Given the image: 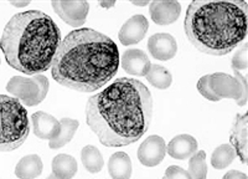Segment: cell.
<instances>
[{"label":"cell","instance_id":"8992f818","mask_svg":"<svg viewBox=\"0 0 248 179\" xmlns=\"http://www.w3.org/2000/svg\"><path fill=\"white\" fill-rule=\"evenodd\" d=\"M48 80L44 75L32 77L14 76L6 83V91L10 92L24 106H37L45 99L48 92Z\"/></svg>","mask_w":248,"mask_h":179},{"label":"cell","instance_id":"f546056e","mask_svg":"<svg viewBox=\"0 0 248 179\" xmlns=\"http://www.w3.org/2000/svg\"><path fill=\"white\" fill-rule=\"evenodd\" d=\"M12 5L16 6V8H25V6H28L29 4H30V1H13V3H10Z\"/></svg>","mask_w":248,"mask_h":179},{"label":"cell","instance_id":"9a60e30c","mask_svg":"<svg viewBox=\"0 0 248 179\" xmlns=\"http://www.w3.org/2000/svg\"><path fill=\"white\" fill-rule=\"evenodd\" d=\"M31 121H32V131L37 138L51 141L59 134L60 121L50 114L44 111L35 112L31 116Z\"/></svg>","mask_w":248,"mask_h":179},{"label":"cell","instance_id":"ba28073f","mask_svg":"<svg viewBox=\"0 0 248 179\" xmlns=\"http://www.w3.org/2000/svg\"><path fill=\"white\" fill-rule=\"evenodd\" d=\"M55 13L72 28H81L86 23L90 4L85 0L81 1H52L51 3Z\"/></svg>","mask_w":248,"mask_h":179},{"label":"cell","instance_id":"d4e9b609","mask_svg":"<svg viewBox=\"0 0 248 179\" xmlns=\"http://www.w3.org/2000/svg\"><path fill=\"white\" fill-rule=\"evenodd\" d=\"M248 67V44H243L242 48L232 57V68L236 71L246 70Z\"/></svg>","mask_w":248,"mask_h":179},{"label":"cell","instance_id":"7a4b0ae2","mask_svg":"<svg viewBox=\"0 0 248 179\" xmlns=\"http://www.w3.org/2000/svg\"><path fill=\"white\" fill-rule=\"evenodd\" d=\"M50 68L60 85L78 92L97 91L118 71V46L94 29L79 28L61 40Z\"/></svg>","mask_w":248,"mask_h":179},{"label":"cell","instance_id":"cb8c5ba5","mask_svg":"<svg viewBox=\"0 0 248 179\" xmlns=\"http://www.w3.org/2000/svg\"><path fill=\"white\" fill-rule=\"evenodd\" d=\"M192 179H206L207 164H206V152L198 151L189 161V171Z\"/></svg>","mask_w":248,"mask_h":179},{"label":"cell","instance_id":"4dcf8cb0","mask_svg":"<svg viewBox=\"0 0 248 179\" xmlns=\"http://www.w3.org/2000/svg\"><path fill=\"white\" fill-rule=\"evenodd\" d=\"M133 4H134V5H137V6H145V5H149V1H133Z\"/></svg>","mask_w":248,"mask_h":179},{"label":"cell","instance_id":"4316f807","mask_svg":"<svg viewBox=\"0 0 248 179\" xmlns=\"http://www.w3.org/2000/svg\"><path fill=\"white\" fill-rule=\"evenodd\" d=\"M163 179H192L190 173L186 169H183L179 165H170L165 171Z\"/></svg>","mask_w":248,"mask_h":179},{"label":"cell","instance_id":"1f68e13d","mask_svg":"<svg viewBox=\"0 0 248 179\" xmlns=\"http://www.w3.org/2000/svg\"><path fill=\"white\" fill-rule=\"evenodd\" d=\"M46 179H60V178H57V177L55 176L54 173H52V174H50V176H48L47 178H46Z\"/></svg>","mask_w":248,"mask_h":179},{"label":"cell","instance_id":"2e32d148","mask_svg":"<svg viewBox=\"0 0 248 179\" xmlns=\"http://www.w3.org/2000/svg\"><path fill=\"white\" fill-rule=\"evenodd\" d=\"M167 152L174 159L185 161L198 152V141L190 134H179L170 141Z\"/></svg>","mask_w":248,"mask_h":179},{"label":"cell","instance_id":"8fae6325","mask_svg":"<svg viewBox=\"0 0 248 179\" xmlns=\"http://www.w3.org/2000/svg\"><path fill=\"white\" fill-rule=\"evenodd\" d=\"M148 50L154 59L168 61L176 55L178 44L174 36L167 33H160V34H154L149 37Z\"/></svg>","mask_w":248,"mask_h":179},{"label":"cell","instance_id":"4fadbf2b","mask_svg":"<svg viewBox=\"0 0 248 179\" xmlns=\"http://www.w3.org/2000/svg\"><path fill=\"white\" fill-rule=\"evenodd\" d=\"M247 114H237L230 132V142L242 163L247 162Z\"/></svg>","mask_w":248,"mask_h":179},{"label":"cell","instance_id":"e0dca14e","mask_svg":"<svg viewBox=\"0 0 248 179\" xmlns=\"http://www.w3.org/2000/svg\"><path fill=\"white\" fill-rule=\"evenodd\" d=\"M108 173L112 179H130L132 161L125 152L112 154L108 161Z\"/></svg>","mask_w":248,"mask_h":179},{"label":"cell","instance_id":"ac0fdd59","mask_svg":"<svg viewBox=\"0 0 248 179\" xmlns=\"http://www.w3.org/2000/svg\"><path fill=\"white\" fill-rule=\"evenodd\" d=\"M44 169L43 161L37 154L25 156L17 162L15 167V176L19 179H35L41 176Z\"/></svg>","mask_w":248,"mask_h":179},{"label":"cell","instance_id":"7c38bea8","mask_svg":"<svg viewBox=\"0 0 248 179\" xmlns=\"http://www.w3.org/2000/svg\"><path fill=\"white\" fill-rule=\"evenodd\" d=\"M121 64L124 71L134 76H147L152 67L148 55L139 49L127 50L122 55Z\"/></svg>","mask_w":248,"mask_h":179},{"label":"cell","instance_id":"30bf717a","mask_svg":"<svg viewBox=\"0 0 248 179\" xmlns=\"http://www.w3.org/2000/svg\"><path fill=\"white\" fill-rule=\"evenodd\" d=\"M148 29H149V21L147 17L140 14L134 15L129 17L119 30V41L124 46L140 43L144 36L147 35Z\"/></svg>","mask_w":248,"mask_h":179},{"label":"cell","instance_id":"484cf974","mask_svg":"<svg viewBox=\"0 0 248 179\" xmlns=\"http://www.w3.org/2000/svg\"><path fill=\"white\" fill-rule=\"evenodd\" d=\"M198 90L206 99L212 101V102L220 101V98H218V97L214 94V91H212L211 85H210V75H205V76H202L199 80Z\"/></svg>","mask_w":248,"mask_h":179},{"label":"cell","instance_id":"ffe728a7","mask_svg":"<svg viewBox=\"0 0 248 179\" xmlns=\"http://www.w3.org/2000/svg\"><path fill=\"white\" fill-rule=\"evenodd\" d=\"M52 173L60 179H72L77 173L76 159L68 154H59L52 161Z\"/></svg>","mask_w":248,"mask_h":179},{"label":"cell","instance_id":"603a6c76","mask_svg":"<svg viewBox=\"0 0 248 179\" xmlns=\"http://www.w3.org/2000/svg\"><path fill=\"white\" fill-rule=\"evenodd\" d=\"M236 158V152L231 145H221L212 153L211 164L216 169H225Z\"/></svg>","mask_w":248,"mask_h":179},{"label":"cell","instance_id":"7402d4cb","mask_svg":"<svg viewBox=\"0 0 248 179\" xmlns=\"http://www.w3.org/2000/svg\"><path fill=\"white\" fill-rule=\"evenodd\" d=\"M147 80L149 81L150 85L159 90H165L169 88L172 82V76L169 72V70L160 65H152L149 72L147 74Z\"/></svg>","mask_w":248,"mask_h":179},{"label":"cell","instance_id":"3957f363","mask_svg":"<svg viewBox=\"0 0 248 179\" xmlns=\"http://www.w3.org/2000/svg\"><path fill=\"white\" fill-rule=\"evenodd\" d=\"M61 44L52 17L40 10L17 13L4 28L0 49L10 67L25 75L47 71Z\"/></svg>","mask_w":248,"mask_h":179},{"label":"cell","instance_id":"6da1fadb","mask_svg":"<svg viewBox=\"0 0 248 179\" xmlns=\"http://www.w3.org/2000/svg\"><path fill=\"white\" fill-rule=\"evenodd\" d=\"M152 118V94L136 79L113 81L86 105V122L106 147L136 143L148 132Z\"/></svg>","mask_w":248,"mask_h":179},{"label":"cell","instance_id":"277c9868","mask_svg":"<svg viewBox=\"0 0 248 179\" xmlns=\"http://www.w3.org/2000/svg\"><path fill=\"white\" fill-rule=\"evenodd\" d=\"M185 34L199 51L223 56L245 40L248 3L243 0L191 1L184 20Z\"/></svg>","mask_w":248,"mask_h":179},{"label":"cell","instance_id":"5b68a950","mask_svg":"<svg viewBox=\"0 0 248 179\" xmlns=\"http://www.w3.org/2000/svg\"><path fill=\"white\" fill-rule=\"evenodd\" d=\"M29 132V114L23 103L15 97L0 95V152L17 149Z\"/></svg>","mask_w":248,"mask_h":179},{"label":"cell","instance_id":"d6986e66","mask_svg":"<svg viewBox=\"0 0 248 179\" xmlns=\"http://www.w3.org/2000/svg\"><path fill=\"white\" fill-rule=\"evenodd\" d=\"M79 122L77 119L62 118L60 121V132L54 139L48 141V147L51 149H59L70 143L74 138L75 133L78 130Z\"/></svg>","mask_w":248,"mask_h":179},{"label":"cell","instance_id":"5bb4252c","mask_svg":"<svg viewBox=\"0 0 248 179\" xmlns=\"http://www.w3.org/2000/svg\"><path fill=\"white\" fill-rule=\"evenodd\" d=\"M150 16L158 25H170L179 19L181 13V5L179 1H152L149 4Z\"/></svg>","mask_w":248,"mask_h":179},{"label":"cell","instance_id":"f1b7e54d","mask_svg":"<svg viewBox=\"0 0 248 179\" xmlns=\"http://www.w3.org/2000/svg\"><path fill=\"white\" fill-rule=\"evenodd\" d=\"M99 6H102V8H105V9H109L112 8V6L116 5V3L114 1H99Z\"/></svg>","mask_w":248,"mask_h":179},{"label":"cell","instance_id":"9c48e42d","mask_svg":"<svg viewBox=\"0 0 248 179\" xmlns=\"http://www.w3.org/2000/svg\"><path fill=\"white\" fill-rule=\"evenodd\" d=\"M167 153V145L161 137L149 136L138 149V158L145 167H155L163 162Z\"/></svg>","mask_w":248,"mask_h":179},{"label":"cell","instance_id":"83f0119b","mask_svg":"<svg viewBox=\"0 0 248 179\" xmlns=\"http://www.w3.org/2000/svg\"><path fill=\"white\" fill-rule=\"evenodd\" d=\"M222 179H248L247 176L242 172L238 171H229L223 176Z\"/></svg>","mask_w":248,"mask_h":179},{"label":"cell","instance_id":"44dd1931","mask_svg":"<svg viewBox=\"0 0 248 179\" xmlns=\"http://www.w3.org/2000/svg\"><path fill=\"white\" fill-rule=\"evenodd\" d=\"M81 159L85 168L90 173H98L105 165V161H103L101 152L94 146L90 145L83 147L81 152Z\"/></svg>","mask_w":248,"mask_h":179},{"label":"cell","instance_id":"52a82bcc","mask_svg":"<svg viewBox=\"0 0 248 179\" xmlns=\"http://www.w3.org/2000/svg\"><path fill=\"white\" fill-rule=\"evenodd\" d=\"M233 74L234 76L225 72H215L210 75V85L218 98H232L242 107L247 103L248 98L247 79L236 70H233Z\"/></svg>","mask_w":248,"mask_h":179}]
</instances>
